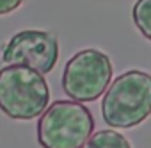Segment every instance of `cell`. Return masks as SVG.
<instances>
[{
  "mask_svg": "<svg viewBox=\"0 0 151 148\" xmlns=\"http://www.w3.org/2000/svg\"><path fill=\"white\" fill-rule=\"evenodd\" d=\"M50 102V88L41 73L25 66L0 68V111L20 121L43 114Z\"/></svg>",
  "mask_w": 151,
  "mask_h": 148,
  "instance_id": "cell-2",
  "label": "cell"
},
{
  "mask_svg": "<svg viewBox=\"0 0 151 148\" xmlns=\"http://www.w3.org/2000/svg\"><path fill=\"white\" fill-rule=\"evenodd\" d=\"M82 148H132V146L123 134L105 128V130L94 132Z\"/></svg>",
  "mask_w": 151,
  "mask_h": 148,
  "instance_id": "cell-6",
  "label": "cell"
},
{
  "mask_svg": "<svg viewBox=\"0 0 151 148\" xmlns=\"http://www.w3.org/2000/svg\"><path fill=\"white\" fill-rule=\"evenodd\" d=\"M112 62L107 54L96 48L77 52L64 66L62 89L73 102H94L110 86Z\"/></svg>",
  "mask_w": 151,
  "mask_h": 148,
  "instance_id": "cell-4",
  "label": "cell"
},
{
  "mask_svg": "<svg viewBox=\"0 0 151 148\" xmlns=\"http://www.w3.org/2000/svg\"><path fill=\"white\" fill-rule=\"evenodd\" d=\"M93 130L94 118L86 105L57 100L41 114L36 132L41 148H82Z\"/></svg>",
  "mask_w": 151,
  "mask_h": 148,
  "instance_id": "cell-3",
  "label": "cell"
},
{
  "mask_svg": "<svg viewBox=\"0 0 151 148\" xmlns=\"http://www.w3.org/2000/svg\"><path fill=\"white\" fill-rule=\"evenodd\" d=\"M132 18L140 34L151 41V0H137L132 9Z\"/></svg>",
  "mask_w": 151,
  "mask_h": 148,
  "instance_id": "cell-7",
  "label": "cell"
},
{
  "mask_svg": "<svg viewBox=\"0 0 151 148\" xmlns=\"http://www.w3.org/2000/svg\"><path fill=\"white\" fill-rule=\"evenodd\" d=\"M23 2H25V0H0V16L16 11Z\"/></svg>",
  "mask_w": 151,
  "mask_h": 148,
  "instance_id": "cell-8",
  "label": "cell"
},
{
  "mask_svg": "<svg viewBox=\"0 0 151 148\" xmlns=\"http://www.w3.org/2000/svg\"><path fill=\"white\" fill-rule=\"evenodd\" d=\"M101 116L114 128H133L151 116V75L130 70L110 82L101 100Z\"/></svg>",
  "mask_w": 151,
  "mask_h": 148,
  "instance_id": "cell-1",
  "label": "cell"
},
{
  "mask_svg": "<svg viewBox=\"0 0 151 148\" xmlns=\"http://www.w3.org/2000/svg\"><path fill=\"white\" fill-rule=\"evenodd\" d=\"M59 59V41L46 30H22L2 50V61L9 66H25L41 75L50 73Z\"/></svg>",
  "mask_w": 151,
  "mask_h": 148,
  "instance_id": "cell-5",
  "label": "cell"
}]
</instances>
